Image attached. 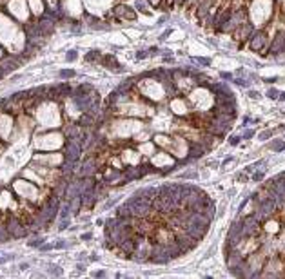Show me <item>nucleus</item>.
Wrapping results in <instances>:
<instances>
[{"instance_id":"obj_2","label":"nucleus","mask_w":285,"mask_h":279,"mask_svg":"<svg viewBox=\"0 0 285 279\" xmlns=\"http://www.w3.org/2000/svg\"><path fill=\"white\" fill-rule=\"evenodd\" d=\"M149 261L151 263H158V265H164V263H169L171 261V256L167 252L165 245L154 241L153 243V248H151V254H149Z\"/></svg>"},{"instance_id":"obj_22","label":"nucleus","mask_w":285,"mask_h":279,"mask_svg":"<svg viewBox=\"0 0 285 279\" xmlns=\"http://www.w3.org/2000/svg\"><path fill=\"white\" fill-rule=\"evenodd\" d=\"M66 58H67V60H75V58H76V51H69Z\"/></svg>"},{"instance_id":"obj_28","label":"nucleus","mask_w":285,"mask_h":279,"mask_svg":"<svg viewBox=\"0 0 285 279\" xmlns=\"http://www.w3.org/2000/svg\"><path fill=\"white\" fill-rule=\"evenodd\" d=\"M26 268H29V265H27V263H22V265H20V270H26Z\"/></svg>"},{"instance_id":"obj_31","label":"nucleus","mask_w":285,"mask_h":279,"mask_svg":"<svg viewBox=\"0 0 285 279\" xmlns=\"http://www.w3.org/2000/svg\"><path fill=\"white\" fill-rule=\"evenodd\" d=\"M222 78H233V76H231L229 73H222Z\"/></svg>"},{"instance_id":"obj_29","label":"nucleus","mask_w":285,"mask_h":279,"mask_svg":"<svg viewBox=\"0 0 285 279\" xmlns=\"http://www.w3.org/2000/svg\"><path fill=\"white\" fill-rule=\"evenodd\" d=\"M249 96H251V98H256V96H258V93H254V91H251V93H249Z\"/></svg>"},{"instance_id":"obj_8","label":"nucleus","mask_w":285,"mask_h":279,"mask_svg":"<svg viewBox=\"0 0 285 279\" xmlns=\"http://www.w3.org/2000/svg\"><path fill=\"white\" fill-rule=\"evenodd\" d=\"M283 44H285V34L283 33H278L276 38H274V42H272V46H271V51L274 54L280 53V51H283Z\"/></svg>"},{"instance_id":"obj_18","label":"nucleus","mask_w":285,"mask_h":279,"mask_svg":"<svg viewBox=\"0 0 285 279\" xmlns=\"http://www.w3.org/2000/svg\"><path fill=\"white\" fill-rule=\"evenodd\" d=\"M240 138H242V136H233V138H229V143H231V145H238V143H240Z\"/></svg>"},{"instance_id":"obj_23","label":"nucleus","mask_w":285,"mask_h":279,"mask_svg":"<svg viewBox=\"0 0 285 279\" xmlns=\"http://www.w3.org/2000/svg\"><path fill=\"white\" fill-rule=\"evenodd\" d=\"M236 83H238V85H245V87H247V85H249V82H247V80H243V78H240V80H236Z\"/></svg>"},{"instance_id":"obj_12","label":"nucleus","mask_w":285,"mask_h":279,"mask_svg":"<svg viewBox=\"0 0 285 279\" xmlns=\"http://www.w3.org/2000/svg\"><path fill=\"white\" fill-rule=\"evenodd\" d=\"M98 56H100V51H91L89 54H85V60L87 62H93V60H96Z\"/></svg>"},{"instance_id":"obj_19","label":"nucleus","mask_w":285,"mask_h":279,"mask_svg":"<svg viewBox=\"0 0 285 279\" xmlns=\"http://www.w3.org/2000/svg\"><path fill=\"white\" fill-rule=\"evenodd\" d=\"M67 247V243H64V241H56V243H53V248H66Z\"/></svg>"},{"instance_id":"obj_16","label":"nucleus","mask_w":285,"mask_h":279,"mask_svg":"<svg viewBox=\"0 0 285 279\" xmlns=\"http://www.w3.org/2000/svg\"><path fill=\"white\" fill-rule=\"evenodd\" d=\"M272 136V131H263V132H260V140H269Z\"/></svg>"},{"instance_id":"obj_32","label":"nucleus","mask_w":285,"mask_h":279,"mask_svg":"<svg viewBox=\"0 0 285 279\" xmlns=\"http://www.w3.org/2000/svg\"><path fill=\"white\" fill-rule=\"evenodd\" d=\"M278 98H280V100H282V102H283V100H285V93H280V94H278Z\"/></svg>"},{"instance_id":"obj_11","label":"nucleus","mask_w":285,"mask_h":279,"mask_svg":"<svg viewBox=\"0 0 285 279\" xmlns=\"http://www.w3.org/2000/svg\"><path fill=\"white\" fill-rule=\"evenodd\" d=\"M69 212H71V203H67V205H64V207H62V212H60V216H62L64 219H67V216H69Z\"/></svg>"},{"instance_id":"obj_13","label":"nucleus","mask_w":285,"mask_h":279,"mask_svg":"<svg viewBox=\"0 0 285 279\" xmlns=\"http://www.w3.org/2000/svg\"><path fill=\"white\" fill-rule=\"evenodd\" d=\"M49 272H51V274H56V276H62L60 266H56V265H49Z\"/></svg>"},{"instance_id":"obj_24","label":"nucleus","mask_w":285,"mask_h":279,"mask_svg":"<svg viewBox=\"0 0 285 279\" xmlns=\"http://www.w3.org/2000/svg\"><path fill=\"white\" fill-rule=\"evenodd\" d=\"M251 136H254V131H251V129H249V131H245V132H243V136H242V138H251Z\"/></svg>"},{"instance_id":"obj_26","label":"nucleus","mask_w":285,"mask_h":279,"mask_svg":"<svg viewBox=\"0 0 285 279\" xmlns=\"http://www.w3.org/2000/svg\"><path fill=\"white\" fill-rule=\"evenodd\" d=\"M105 276V272L104 270H100V272H95V277H104Z\"/></svg>"},{"instance_id":"obj_10","label":"nucleus","mask_w":285,"mask_h":279,"mask_svg":"<svg viewBox=\"0 0 285 279\" xmlns=\"http://www.w3.org/2000/svg\"><path fill=\"white\" fill-rule=\"evenodd\" d=\"M44 241H46L44 237H38V239H33V241H29L27 245H29V247H33V248H36V247H42V245H44Z\"/></svg>"},{"instance_id":"obj_6","label":"nucleus","mask_w":285,"mask_h":279,"mask_svg":"<svg viewBox=\"0 0 285 279\" xmlns=\"http://www.w3.org/2000/svg\"><path fill=\"white\" fill-rule=\"evenodd\" d=\"M263 44H265L263 31H254L251 34V49H253V51H260V49L263 47Z\"/></svg>"},{"instance_id":"obj_4","label":"nucleus","mask_w":285,"mask_h":279,"mask_svg":"<svg viewBox=\"0 0 285 279\" xmlns=\"http://www.w3.org/2000/svg\"><path fill=\"white\" fill-rule=\"evenodd\" d=\"M245 259V254H242L238 248H233V250H225V263H227L229 268H234L238 266Z\"/></svg>"},{"instance_id":"obj_21","label":"nucleus","mask_w":285,"mask_h":279,"mask_svg":"<svg viewBox=\"0 0 285 279\" xmlns=\"http://www.w3.org/2000/svg\"><path fill=\"white\" fill-rule=\"evenodd\" d=\"M253 179H254V181H262V179H263V172H256L253 176Z\"/></svg>"},{"instance_id":"obj_3","label":"nucleus","mask_w":285,"mask_h":279,"mask_svg":"<svg viewBox=\"0 0 285 279\" xmlns=\"http://www.w3.org/2000/svg\"><path fill=\"white\" fill-rule=\"evenodd\" d=\"M174 239H176V243H178V247H180V250H182V254H185V252H191L193 248L198 245V241L193 237V236H189L185 230H180V232H176V236H174Z\"/></svg>"},{"instance_id":"obj_14","label":"nucleus","mask_w":285,"mask_h":279,"mask_svg":"<svg viewBox=\"0 0 285 279\" xmlns=\"http://www.w3.org/2000/svg\"><path fill=\"white\" fill-rule=\"evenodd\" d=\"M272 149L276 152H280V151H283V149H285V143L283 141H276V143H272Z\"/></svg>"},{"instance_id":"obj_20","label":"nucleus","mask_w":285,"mask_h":279,"mask_svg":"<svg viewBox=\"0 0 285 279\" xmlns=\"http://www.w3.org/2000/svg\"><path fill=\"white\" fill-rule=\"evenodd\" d=\"M91 237H93V234H91V232H84L82 236H80V239H84V241H89Z\"/></svg>"},{"instance_id":"obj_25","label":"nucleus","mask_w":285,"mask_h":279,"mask_svg":"<svg viewBox=\"0 0 285 279\" xmlns=\"http://www.w3.org/2000/svg\"><path fill=\"white\" fill-rule=\"evenodd\" d=\"M67 225H69V223H67V221H66V219H64V223H62V225H60V227H58V230H64V228H67Z\"/></svg>"},{"instance_id":"obj_9","label":"nucleus","mask_w":285,"mask_h":279,"mask_svg":"<svg viewBox=\"0 0 285 279\" xmlns=\"http://www.w3.org/2000/svg\"><path fill=\"white\" fill-rule=\"evenodd\" d=\"M203 154V147L202 145H194V143H191V154L187 156V159H196L200 158Z\"/></svg>"},{"instance_id":"obj_17","label":"nucleus","mask_w":285,"mask_h":279,"mask_svg":"<svg viewBox=\"0 0 285 279\" xmlns=\"http://www.w3.org/2000/svg\"><path fill=\"white\" fill-rule=\"evenodd\" d=\"M60 76L62 78H71V76H75V71H62Z\"/></svg>"},{"instance_id":"obj_15","label":"nucleus","mask_w":285,"mask_h":279,"mask_svg":"<svg viewBox=\"0 0 285 279\" xmlns=\"http://www.w3.org/2000/svg\"><path fill=\"white\" fill-rule=\"evenodd\" d=\"M278 94H280V93L276 91V89H269V91H267V96H269V98H272V100H276V98H278Z\"/></svg>"},{"instance_id":"obj_27","label":"nucleus","mask_w":285,"mask_h":279,"mask_svg":"<svg viewBox=\"0 0 285 279\" xmlns=\"http://www.w3.org/2000/svg\"><path fill=\"white\" fill-rule=\"evenodd\" d=\"M276 80H278V78H276V76H274V78H265V82H269V83H272V82H276Z\"/></svg>"},{"instance_id":"obj_1","label":"nucleus","mask_w":285,"mask_h":279,"mask_svg":"<svg viewBox=\"0 0 285 279\" xmlns=\"http://www.w3.org/2000/svg\"><path fill=\"white\" fill-rule=\"evenodd\" d=\"M260 228H262V221L254 216H245L242 219V236L243 239H253L260 234Z\"/></svg>"},{"instance_id":"obj_7","label":"nucleus","mask_w":285,"mask_h":279,"mask_svg":"<svg viewBox=\"0 0 285 279\" xmlns=\"http://www.w3.org/2000/svg\"><path fill=\"white\" fill-rule=\"evenodd\" d=\"M115 15L116 17H124V18H127V20H135L136 18V13L133 11V9H129V7H124V6H118L115 9Z\"/></svg>"},{"instance_id":"obj_5","label":"nucleus","mask_w":285,"mask_h":279,"mask_svg":"<svg viewBox=\"0 0 285 279\" xmlns=\"http://www.w3.org/2000/svg\"><path fill=\"white\" fill-rule=\"evenodd\" d=\"M80 152H82V145L76 141V140H69V145H67V149H66L67 161H78Z\"/></svg>"},{"instance_id":"obj_30","label":"nucleus","mask_w":285,"mask_h":279,"mask_svg":"<svg viewBox=\"0 0 285 279\" xmlns=\"http://www.w3.org/2000/svg\"><path fill=\"white\" fill-rule=\"evenodd\" d=\"M136 56H138V58H145V56H147V53H138Z\"/></svg>"}]
</instances>
